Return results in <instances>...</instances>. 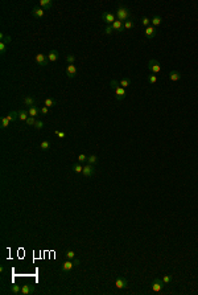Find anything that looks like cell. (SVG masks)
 <instances>
[{
    "label": "cell",
    "mask_w": 198,
    "mask_h": 295,
    "mask_svg": "<svg viewBox=\"0 0 198 295\" xmlns=\"http://www.w3.org/2000/svg\"><path fill=\"white\" fill-rule=\"evenodd\" d=\"M115 16H116V20L122 23H126L127 20H130L131 17V12H130V8L126 5H119L116 12H115Z\"/></svg>",
    "instance_id": "1"
},
{
    "label": "cell",
    "mask_w": 198,
    "mask_h": 295,
    "mask_svg": "<svg viewBox=\"0 0 198 295\" xmlns=\"http://www.w3.org/2000/svg\"><path fill=\"white\" fill-rule=\"evenodd\" d=\"M148 70L152 73V74H158L161 72V65L157 60L152 58V60L148 61Z\"/></svg>",
    "instance_id": "2"
},
{
    "label": "cell",
    "mask_w": 198,
    "mask_h": 295,
    "mask_svg": "<svg viewBox=\"0 0 198 295\" xmlns=\"http://www.w3.org/2000/svg\"><path fill=\"white\" fill-rule=\"evenodd\" d=\"M102 20L106 25H112L114 21H116V16L112 12H103L102 13Z\"/></svg>",
    "instance_id": "3"
},
{
    "label": "cell",
    "mask_w": 198,
    "mask_h": 295,
    "mask_svg": "<svg viewBox=\"0 0 198 295\" xmlns=\"http://www.w3.org/2000/svg\"><path fill=\"white\" fill-rule=\"evenodd\" d=\"M165 283L162 282V279H160V278H155V279L152 281V291L153 292H160L161 290L164 289Z\"/></svg>",
    "instance_id": "4"
},
{
    "label": "cell",
    "mask_w": 198,
    "mask_h": 295,
    "mask_svg": "<svg viewBox=\"0 0 198 295\" xmlns=\"http://www.w3.org/2000/svg\"><path fill=\"white\" fill-rule=\"evenodd\" d=\"M36 62L40 66H46L49 64V60H48V56H45L44 53H37L36 57H34Z\"/></svg>",
    "instance_id": "5"
},
{
    "label": "cell",
    "mask_w": 198,
    "mask_h": 295,
    "mask_svg": "<svg viewBox=\"0 0 198 295\" xmlns=\"http://www.w3.org/2000/svg\"><path fill=\"white\" fill-rule=\"evenodd\" d=\"M32 15L36 17V19H42L44 15H45V10H42L40 5H34L32 8Z\"/></svg>",
    "instance_id": "6"
},
{
    "label": "cell",
    "mask_w": 198,
    "mask_h": 295,
    "mask_svg": "<svg viewBox=\"0 0 198 295\" xmlns=\"http://www.w3.org/2000/svg\"><path fill=\"white\" fill-rule=\"evenodd\" d=\"M127 286H128V281L126 278H123V277H118L116 278V281H115V287L116 289L122 290V289H126Z\"/></svg>",
    "instance_id": "7"
},
{
    "label": "cell",
    "mask_w": 198,
    "mask_h": 295,
    "mask_svg": "<svg viewBox=\"0 0 198 295\" xmlns=\"http://www.w3.org/2000/svg\"><path fill=\"white\" fill-rule=\"evenodd\" d=\"M115 98L118 101H123L124 98L127 97V93H126V89H123L122 86H119V88L115 89Z\"/></svg>",
    "instance_id": "8"
},
{
    "label": "cell",
    "mask_w": 198,
    "mask_h": 295,
    "mask_svg": "<svg viewBox=\"0 0 198 295\" xmlns=\"http://www.w3.org/2000/svg\"><path fill=\"white\" fill-rule=\"evenodd\" d=\"M66 75H68V78H74L77 75V68L74 64H69L66 66Z\"/></svg>",
    "instance_id": "9"
},
{
    "label": "cell",
    "mask_w": 198,
    "mask_h": 295,
    "mask_svg": "<svg viewBox=\"0 0 198 295\" xmlns=\"http://www.w3.org/2000/svg\"><path fill=\"white\" fill-rule=\"evenodd\" d=\"M95 173V170H94V166H91V164H86V166L83 167V171H82V175L85 176V177H91V176Z\"/></svg>",
    "instance_id": "10"
},
{
    "label": "cell",
    "mask_w": 198,
    "mask_h": 295,
    "mask_svg": "<svg viewBox=\"0 0 198 295\" xmlns=\"http://www.w3.org/2000/svg\"><path fill=\"white\" fill-rule=\"evenodd\" d=\"M34 292V286L32 283H25L21 286V294L23 295H28V294H33Z\"/></svg>",
    "instance_id": "11"
},
{
    "label": "cell",
    "mask_w": 198,
    "mask_h": 295,
    "mask_svg": "<svg viewBox=\"0 0 198 295\" xmlns=\"http://www.w3.org/2000/svg\"><path fill=\"white\" fill-rule=\"evenodd\" d=\"M181 78H182V74H181L178 70H172V72H169V79L172 82H177Z\"/></svg>",
    "instance_id": "12"
},
{
    "label": "cell",
    "mask_w": 198,
    "mask_h": 295,
    "mask_svg": "<svg viewBox=\"0 0 198 295\" xmlns=\"http://www.w3.org/2000/svg\"><path fill=\"white\" fill-rule=\"evenodd\" d=\"M144 35H145V38H148V40H152V38L156 36V28L155 27H148V28H145V32H144Z\"/></svg>",
    "instance_id": "13"
},
{
    "label": "cell",
    "mask_w": 198,
    "mask_h": 295,
    "mask_svg": "<svg viewBox=\"0 0 198 295\" xmlns=\"http://www.w3.org/2000/svg\"><path fill=\"white\" fill-rule=\"evenodd\" d=\"M74 267H75V265L73 261L66 259L65 262H63V265H62V271H70V270H73Z\"/></svg>",
    "instance_id": "14"
},
{
    "label": "cell",
    "mask_w": 198,
    "mask_h": 295,
    "mask_svg": "<svg viewBox=\"0 0 198 295\" xmlns=\"http://www.w3.org/2000/svg\"><path fill=\"white\" fill-rule=\"evenodd\" d=\"M58 57H59V54H58V52L57 50H50L49 53H48V60H49V62H56L57 60H58Z\"/></svg>",
    "instance_id": "15"
},
{
    "label": "cell",
    "mask_w": 198,
    "mask_h": 295,
    "mask_svg": "<svg viewBox=\"0 0 198 295\" xmlns=\"http://www.w3.org/2000/svg\"><path fill=\"white\" fill-rule=\"evenodd\" d=\"M53 5V1L52 0H40V7L42 8V10H50Z\"/></svg>",
    "instance_id": "16"
},
{
    "label": "cell",
    "mask_w": 198,
    "mask_h": 295,
    "mask_svg": "<svg viewBox=\"0 0 198 295\" xmlns=\"http://www.w3.org/2000/svg\"><path fill=\"white\" fill-rule=\"evenodd\" d=\"M111 27H112V29H114V31L122 32V31L124 29V23H122V21H119V20H116V21H114V24H112Z\"/></svg>",
    "instance_id": "17"
},
{
    "label": "cell",
    "mask_w": 198,
    "mask_h": 295,
    "mask_svg": "<svg viewBox=\"0 0 198 295\" xmlns=\"http://www.w3.org/2000/svg\"><path fill=\"white\" fill-rule=\"evenodd\" d=\"M24 103H25V106L33 107V106H36V99H34L33 97H31V95H27V97L24 98Z\"/></svg>",
    "instance_id": "18"
},
{
    "label": "cell",
    "mask_w": 198,
    "mask_h": 295,
    "mask_svg": "<svg viewBox=\"0 0 198 295\" xmlns=\"http://www.w3.org/2000/svg\"><path fill=\"white\" fill-rule=\"evenodd\" d=\"M161 23H162V17H161V16H158V15H156L155 17L151 20V25H152V27H155V28H156V27H158Z\"/></svg>",
    "instance_id": "19"
},
{
    "label": "cell",
    "mask_w": 198,
    "mask_h": 295,
    "mask_svg": "<svg viewBox=\"0 0 198 295\" xmlns=\"http://www.w3.org/2000/svg\"><path fill=\"white\" fill-rule=\"evenodd\" d=\"M28 113H29V116H34V118H36V116H38V114H40L41 111L37 106H33V107H29Z\"/></svg>",
    "instance_id": "20"
},
{
    "label": "cell",
    "mask_w": 198,
    "mask_h": 295,
    "mask_svg": "<svg viewBox=\"0 0 198 295\" xmlns=\"http://www.w3.org/2000/svg\"><path fill=\"white\" fill-rule=\"evenodd\" d=\"M10 123H11V120L8 119L7 116H3V118H1V120H0V127H1V130L8 129V126H10Z\"/></svg>",
    "instance_id": "21"
},
{
    "label": "cell",
    "mask_w": 198,
    "mask_h": 295,
    "mask_svg": "<svg viewBox=\"0 0 198 295\" xmlns=\"http://www.w3.org/2000/svg\"><path fill=\"white\" fill-rule=\"evenodd\" d=\"M57 105V101L56 99H53V98H46L45 99V102H44V106H46V107H54Z\"/></svg>",
    "instance_id": "22"
},
{
    "label": "cell",
    "mask_w": 198,
    "mask_h": 295,
    "mask_svg": "<svg viewBox=\"0 0 198 295\" xmlns=\"http://www.w3.org/2000/svg\"><path fill=\"white\" fill-rule=\"evenodd\" d=\"M7 118H8L11 122H16V120L19 119V111H11V113L7 115Z\"/></svg>",
    "instance_id": "23"
},
{
    "label": "cell",
    "mask_w": 198,
    "mask_h": 295,
    "mask_svg": "<svg viewBox=\"0 0 198 295\" xmlns=\"http://www.w3.org/2000/svg\"><path fill=\"white\" fill-rule=\"evenodd\" d=\"M131 84H132V81H131L130 78H127V77H126V78H123L122 81H119V85H120L123 89H127L128 86H131Z\"/></svg>",
    "instance_id": "24"
},
{
    "label": "cell",
    "mask_w": 198,
    "mask_h": 295,
    "mask_svg": "<svg viewBox=\"0 0 198 295\" xmlns=\"http://www.w3.org/2000/svg\"><path fill=\"white\" fill-rule=\"evenodd\" d=\"M71 170H73V172L75 173H82V171H83V167H82V164L81 163H75L71 166Z\"/></svg>",
    "instance_id": "25"
},
{
    "label": "cell",
    "mask_w": 198,
    "mask_h": 295,
    "mask_svg": "<svg viewBox=\"0 0 198 295\" xmlns=\"http://www.w3.org/2000/svg\"><path fill=\"white\" fill-rule=\"evenodd\" d=\"M29 118V113H28V110H20L19 111V119L20 120H27Z\"/></svg>",
    "instance_id": "26"
},
{
    "label": "cell",
    "mask_w": 198,
    "mask_h": 295,
    "mask_svg": "<svg viewBox=\"0 0 198 295\" xmlns=\"http://www.w3.org/2000/svg\"><path fill=\"white\" fill-rule=\"evenodd\" d=\"M98 163V156L96 155H90V156H87V164H91V166H94V164Z\"/></svg>",
    "instance_id": "27"
},
{
    "label": "cell",
    "mask_w": 198,
    "mask_h": 295,
    "mask_svg": "<svg viewBox=\"0 0 198 295\" xmlns=\"http://www.w3.org/2000/svg\"><path fill=\"white\" fill-rule=\"evenodd\" d=\"M11 292H12V294H15V295L21 294V287H20L19 285H12V286H11Z\"/></svg>",
    "instance_id": "28"
},
{
    "label": "cell",
    "mask_w": 198,
    "mask_h": 295,
    "mask_svg": "<svg viewBox=\"0 0 198 295\" xmlns=\"http://www.w3.org/2000/svg\"><path fill=\"white\" fill-rule=\"evenodd\" d=\"M147 81H148V84L153 85V84H156V82H157V75H156V74H149L148 77H147Z\"/></svg>",
    "instance_id": "29"
},
{
    "label": "cell",
    "mask_w": 198,
    "mask_h": 295,
    "mask_svg": "<svg viewBox=\"0 0 198 295\" xmlns=\"http://www.w3.org/2000/svg\"><path fill=\"white\" fill-rule=\"evenodd\" d=\"M40 148H41L42 151H48V150L50 148V142H49V140H44V142H41Z\"/></svg>",
    "instance_id": "30"
},
{
    "label": "cell",
    "mask_w": 198,
    "mask_h": 295,
    "mask_svg": "<svg viewBox=\"0 0 198 295\" xmlns=\"http://www.w3.org/2000/svg\"><path fill=\"white\" fill-rule=\"evenodd\" d=\"M162 282H164L165 285H170V283L173 282V277L170 275V274H167V275L162 277Z\"/></svg>",
    "instance_id": "31"
},
{
    "label": "cell",
    "mask_w": 198,
    "mask_h": 295,
    "mask_svg": "<svg viewBox=\"0 0 198 295\" xmlns=\"http://www.w3.org/2000/svg\"><path fill=\"white\" fill-rule=\"evenodd\" d=\"M0 38H1V42H4V44H10L11 42V36H7L4 35V33H0Z\"/></svg>",
    "instance_id": "32"
},
{
    "label": "cell",
    "mask_w": 198,
    "mask_h": 295,
    "mask_svg": "<svg viewBox=\"0 0 198 295\" xmlns=\"http://www.w3.org/2000/svg\"><path fill=\"white\" fill-rule=\"evenodd\" d=\"M141 25L143 27H145V28H148V27H151V20L147 17V16H144V17H141Z\"/></svg>",
    "instance_id": "33"
},
{
    "label": "cell",
    "mask_w": 198,
    "mask_h": 295,
    "mask_svg": "<svg viewBox=\"0 0 198 295\" xmlns=\"http://www.w3.org/2000/svg\"><path fill=\"white\" fill-rule=\"evenodd\" d=\"M77 160H78V163H87V156L85 154H79Z\"/></svg>",
    "instance_id": "34"
},
{
    "label": "cell",
    "mask_w": 198,
    "mask_h": 295,
    "mask_svg": "<svg viewBox=\"0 0 198 295\" xmlns=\"http://www.w3.org/2000/svg\"><path fill=\"white\" fill-rule=\"evenodd\" d=\"M65 255H66V259H71V261H73L75 258V253L73 250H68L65 253Z\"/></svg>",
    "instance_id": "35"
},
{
    "label": "cell",
    "mask_w": 198,
    "mask_h": 295,
    "mask_svg": "<svg viewBox=\"0 0 198 295\" xmlns=\"http://www.w3.org/2000/svg\"><path fill=\"white\" fill-rule=\"evenodd\" d=\"M119 81H116V79H111V81H110V88L112 89V90H115V89L116 88H119Z\"/></svg>",
    "instance_id": "36"
},
{
    "label": "cell",
    "mask_w": 198,
    "mask_h": 295,
    "mask_svg": "<svg viewBox=\"0 0 198 295\" xmlns=\"http://www.w3.org/2000/svg\"><path fill=\"white\" fill-rule=\"evenodd\" d=\"M33 127L36 130H42L44 129V122H42V120H36V123H34Z\"/></svg>",
    "instance_id": "37"
},
{
    "label": "cell",
    "mask_w": 198,
    "mask_h": 295,
    "mask_svg": "<svg viewBox=\"0 0 198 295\" xmlns=\"http://www.w3.org/2000/svg\"><path fill=\"white\" fill-rule=\"evenodd\" d=\"M132 28H133V21L131 19L124 23V29H132Z\"/></svg>",
    "instance_id": "38"
},
{
    "label": "cell",
    "mask_w": 198,
    "mask_h": 295,
    "mask_svg": "<svg viewBox=\"0 0 198 295\" xmlns=\"http://www.w3.org/2000/svg\"><path fill=\"white\" fill-rule=\"evenodd\" d=\"M36 120H37V119H36L34 116H29L28 119L25 120V123H27V125H28V126H34V123H36Z\"/></svg>",
    "instance_id": "39"
},
{
    "label": "cell",
    "mask_w": 198,
    "mask_h": 295,
    "mask_svg": "<svg viewBox=\"0 0 198 295\" xmlns=\"http://www.w3.org/2000/svg\"><path fill=\"white\" fill-rule=\"evenodd\" d=\"M66 61H68V64H74L75 56H73V54H66Z\"/></svg>",
    "instance_id": "40"
},
{
    "label": "cell",
    "mask_w": 198,
    "mask_h": 295,
    "mask_svg": "<svg viewBox=\"0 0 198 295\" xmlns=\"http://www.w3.org/2000/svg\"><path fill=\"white\" fill-rule=\"evenodd\" d=\"M112 32H114L112 27H111V25H107V27H106V29H104V33H106V35H111Z\"/></svg>",
    "instance_id": "41"
},
{
    "label": "cell",
    "mask_w": 198,
    "mask_h": 295,
    "mask_svg": "<svg viewBox=\"0 0 198 295\" xmlns=\"http://www.w3.org/2000/svg\"><path fill=\"white\" fill-rule=\"evenodd\" d=\"M40 111H41V114H42V115H46L48 114V111H49V107H46V106H42L40 109Z\"/></svg>",
    "instance_id": "42"
},
{
    "label": "cell",
    "mask_w": 198,
    "mask_h": 295,
    "mask_svg": "<svg viewBox=\"0 0 198 295\" xmlns=\"http://www.w3.org/2000/svg\"><path fill=\"white\" fill-rule=\"evenodd\" d=\"M5 48H7V44H4V42H0V52H1V54L5 53Z\"/></svg>",
    "instance_id": "43"
},
{
    "label": "cell",
    "mask_w": 198,
    "mask_h": 295,
    "mask_svg": "<svg viewBox=\"0 0 198 295\" xmlns=\"http://www.w3.org/2000/svg\"><path fill=\"white\" fill-rule=\"evenodd\" d=\"M56 135L57 136H59L61 139H63V138H66V134L63 131H56Z\"/></svg>",
    "instance_id": "44"
},
{
    "label": "cell",
    "mask_w": 198,
    "mask_h": 295,
    "mask_svg": "<svg viewBox=\"0 0 198 295\" xmlns=\"http://www.w3.org/2000/svg\"><path fill=\"white\" fill-rule=\"evenodd\" d=\"M73 262H74L75 267H77V266H79V264H81V261L78 259V258H74V259H73Z\"/></svg>",
    "instance_id": "45"
}]
</instances>
